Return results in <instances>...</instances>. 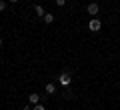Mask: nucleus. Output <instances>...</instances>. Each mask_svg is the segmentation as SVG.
Segmentation results:
<instances>
[{"label": "nucleus", "instance_id": "nucleus-3", "mask_svg": "<svg viewBox=\"0 0 120 110\" xmlns=\"http://www.w3.org/2000/svg\"><path fill=\"white\" fill-rule=\"evenodd\" d=\"M86 10H88V14H90V16H96V14L100 12V6L96 4V2H92V4H88V8H86Z\"/></svg>", "mask_w": 120, "mask_h": 110}, {"label": "nucleus", "instance_id": "nucleus-8", "mask_svg": "<svg viewBox=\"0 0 120 110\" xmlns=\"http://www.w3.org/2000/svg\"><path fill=\"white\" fill-rule=\"evenodd\" d=\"M2 10H6V0H0V12Z\"/></svg>", "mask_w": 120, "mask_h": 110}, {"label": "nucleus", "instance_id": "nucleus-6", "mask_svg": "<svg viewBox=\"0 0 120 110\" xmlns=\"http://www.w3.org/2000/svg\"><path fill=\"white\" fill-rule=\"evenodd\" d=\"M44 22H46V24H52V22H54V16H52V14H44Z\"/></svg>", "mask_w": 120, "mask_h": 110}, {"label": "nucleus", "instance_id": "nucleus-13", "mask_svg": "<svg viewBox=\"0 0 120 110\" xmlns=\"http://www.w3.org/2000/svg\"><path fill=\"white\" fill-rule=\"evenodd\" d=\"M0 46H2V38H0Z\"/></svg>", "mask_w": 120, "mask_h": 110}, {"label": "nucleus", "instance_id": "nucleus-7", "mask_svg": "<svg viewBox=\"0 0 120 110\" xmlns=\"http://www.w3.org/2000/svg\"><path fill=\"white\" fill-rule=\"evenodd\" d=\"M46 92H48V94H54V92H56V86L52 84V82H50V84H46Z\"/></svg>", "mask_w": 120, "mask_h": 110}, {"label": "nucleus", "instance_id": "nucleus-9", "mask_svg": "<svg viewBox=\"0 0 120 110\" xmlns=\"http://www.w3.org/2000/svg\"><path fill=\"white\" fill-rule=\"evenodd\" d=\"M32 110H46V108H44L42 104H34V108H32Z\"/></svg>", "mask_w": 120, "mask_h": 110}, {"label": "nucleus", "instance_id": "nucleus-5", "mask_svg": "<svg viewBox=\"0 0 120 110\" xmlns=\"http://www.w3.org/2000/svg\"><path fill=\"white\" fill-rule=\"evenodd\" d=\"M34 10H36V16H44V14H46V12H44V8H42L40 4H36V6H34Z\"/></svg>", "mask_w": 120, "mask_h": 110}, {"label": "nucleus", "instance_id": "nucleus-4", "mask_svg": "<svg viewBox=\"0 0 120 110\" xmlns=\"http://www.w3.org/2000/svg\"><path fill=\"white\" fill-rule=\"evenodd\" d=\"M28 102H30L32 106H34V104H40V96H38V94H30V96H28Z\"/></svg>", "mask_w": 120, "mask_h": 110}, {"label": "nucleus", "instance_id": "nucleus-10", "mask_svg": "<svg viewBox=\"0 0 120 110\" xmlns=\"http://www.w3.org/2000/svg\"><path fill=\"white\" fill-rule=\"evenodd\" d=\"M56 4H58V6H64V4H66V0H56Z\"/></svg>", "mask_w": 120, "mask_h": 110}, {"label": "nucleus", "instance_id": "nucleus-2", "mask_svg": "<svg viewBox=\"0 0 120 110\" xmlns=\"http://www.w3.org/2000/svg\"><path fill=\"white\" fill-rule=\"evenodd\" d=\"M100 26H102V22H100L98 18H92V20L88 22V28L92 30V32H98V30H100Z\"/></svg>", "mask_w": 120, "mask_h": 110}, {"label": "nucleus", "instance_id": "nucleus-1", "mask_svg": "<svg viewBox=\"0 0 120 110\" xmlns=\"http://www.w3.org/2000/svg\"><path fill=\"white\" fill-rule=\"evenodd\" d=\"M58 82H60V86H70V82H72V76H70L68 72H62L58 76Z\"/></svg>", "mask_w": 120, "mask_h": 110}, {"label": "nucleus", "instance_id": "nucleus-12", "mask_svg": "<svg viewBox=\"0 0 120 110\" xmlns=\"http://www.w3.org/2000/svg\"><path fill=\"white\" fill-rule=\"evenodd\" d=\"M8 2H18V0H8Z\"/></svg>", "mask_w": 120, "mask_h": 110}, {"label": "nucleus", "instance_id": "nucleus-11", "mask_svg": "<svg viewBox=\"0 0 120 110\" xmlns=\"http://www.w3.org/2000/svg\"><path fill=\"white\" fill-rule=\"evenodd\" d=\"M22 110H32V108H30V104H26V106H22Z\"/></svg>", "mask_w": 120, "mask_h": 110}]
</instances>
